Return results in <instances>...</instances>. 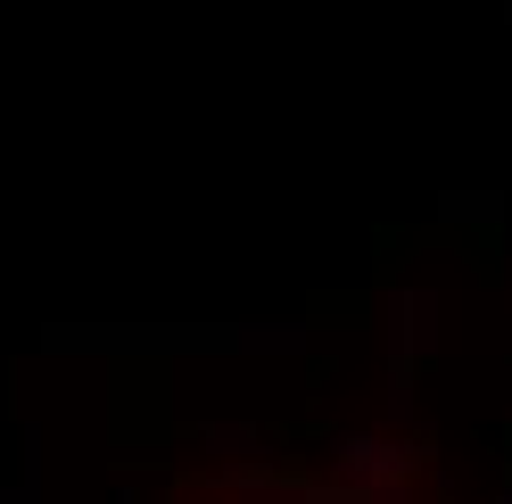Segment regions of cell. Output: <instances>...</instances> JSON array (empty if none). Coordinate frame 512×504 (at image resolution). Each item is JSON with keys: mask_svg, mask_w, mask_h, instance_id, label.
<instances>
[{"mask_svg": "<svg viewBox=\"0 0 512 504\" xmlns=\"http://www.w3.org/2000/svg\"><path fill=\"white\" fill-rule=\"evenodd\" d=\"M306 323H323V331H356V323H372V290H347V298H314V306H306Z\"/></svg>", "mask_w": 512, "mask_h": 504, "instance_id": "6da1fadb", "label": "cell"}]
</instances>
